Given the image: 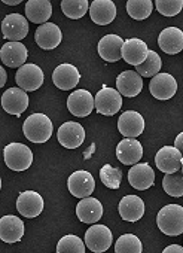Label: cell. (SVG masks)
Masks as SVG:
<instances>
[{
    "instance_id": "cell-17",
    "label": "cell",
    "mask_w": 183,
    "mask_h": 253,
    "mask_svg": "<svg viewBox=\"0 0 183 253\" xmlns=\"http://www.w3.org/2000/svg\"><path fill=\"white\" fill-rule=\"evenodd\" d=\"M155 171L147 163H137L128 171V183L138 191H146L153 186Z\"/></svg>"
},
{
    "instance_id": "cell-24",
    "label": "cell",
    "mask_w": 183,
    "mask_h": 253,
    "mask_svg": "<svg viewBox=\"0 0 183 253\" xmlns=\"http://www.w3.org/2000/svg\"><path fill=\"white\" fill-rule=\"evenodd\" d=\"M116 157L125 166H134L143 157V146L137 139H124L116 146Z\"/></svg>"
},
{
    "instance_id": "cell-20",
    "label": "cell",
    "mask_w": 183,
    "mask_h": 253,
    "mask_svg": "<svg viewBox=\"0 0 183 253\" xmlns=\"http://www.w3.org/2000/svg\"><path fill=\"white\" fill-rule=\"evenodd\" d=\"M29 57L27 48L21 42H8L0 48V58L2 63L11 69L21 67L26 64V60Z\"/></svg>"
},
{
    "instance_id": "cell-38",
    "label": "cell",
    "mask_w": 183,
    "mask_h": 253,
    "mask_svg": "<svg viewBox=\"0 0 183 253\" xmlns=\"http://www.w3.org/2000/svg\"><path fill=\"white\" fill-rule=\"evenodd\" d=\"M162 253H183V247L179 244H170L162 250Z\"/></svg>"
},
{
    "instance_id": "cell-41",
    "label": "cell",
    "mask_w": 183,
    "mask_h": 253,
    "mask_svg": "<svg viewBox=\"0 0 183 253\" xmlns=\"http://www.w3.org/2000/svg\"><path fill=\"white\" fill-rule=\"evenodd\" d=\"M3 3L8 5V6H17L21 3V0H3Z\"/></svg>"
},
{
    "instance_id": "cell-32",
    "label": "cell",
    "mask_w": 183,
    "mask_h": 253,
    "mask_svg": "<svg viewBox=\"0 0 183 253\" xmlns=\"http://www.w3.org/2000/svg\"><path fill=\"white\" fill-rule=\"evenodd\" d=\"M61 9L63 14L70 18V20H79L82 18L88 9H90V3L87 0H63L61 2Z\"/></svg>"
},
{
    "instance_id": "cell-29",
    "label": "cell",
    "mask_w": 183,
    "mask_h": 253,
    "mask_svg": "<svg viewBox=\"0 0 183 253\" xmlns=\"http://www.w3.org/2000/svg\"><path fill=\"white\" fill-rule=\"evenodd\" d=\"M52 15L49 0H29L26 5V17L35 24H45Z\"/></svg>"
},
{
    "instance_id": "cell-40",
    "label": "cell",
    "mask_w": 183,
    "mask_h": 253,
    "mask_svg": "<svg viewBox=\"0 0 183 253\" xmlns=\"http://www.w3.org/2000/svg\"><path fill=\"white\" fill-rule=\"evenodd\" d=\"M6 79H8V75H6V70L0 66V88H3L5 84H6Z\"/></svg>"
},
{
    "instance_id": "cell-9",
    "label": "cell",
    "mask_w": 183,
    "mask_h": 253,
    "mask_svg": "<svg viewBox=\"0 0 183 253\" xmlns=\"http://www.w3.org/2000/svg\"><path fill=\"white\" fill-rule=\"evenodd\" d=\"M149 91H150L152 97H155L156 100L165 101V100H170L176 95L177 82H176L174 76L162 72V73H158L156 76H153L150 79Z\"/></svg>"
},
{
    "instance_id": "cell-16",
    "label": "cell",
    "mask_w": 183,
    "mask_h": 253,
    "mask_svg": "<svg viewBox=\"0 0 183 253\" xmlns=\"http://www.w3.org/2000/svg\"><path fill=\"white\" fill-rule=\"evenodd\" d=\"M17 210L21 216L35 219L44 210V198L35 191H24L17 198Z\"/></svg>"
},
{
    "instance_id": "cell-36",
    "label": "cell",
    "mask_w": 183,
    "mask_h": 253,
    "mask_svg": "<svg viewBox=\"0 0 183 253\" xmlns=\"http://www.w3.org/2000/svg\"><path fill=\"white\" fill-rule=\"evenodd\" d=\"M100 179L103 185L109 189H118L121 186L122 171L119 169L112 167L110 164H104L100 170Z\"/></svg>"
},
{
    "instance_id": "cell-34",
    "label": "cell",
    "mask_w": 183,
    "mask_h": 253,
    "mask_svg": "<svg viewBox=\"0 0 183 253\" xmlns=\"http://www.w3.org/2000/svg\"><path fill=\"white\" fill-rule=\"evenodd\" d=\"M162 189L174 198L183 197V174L176 171L173 174H165L162 179Z\"/></svg>"
},
{
    "instance_id": "cell-39",
    "label": "cell",
    "mask_w": 183,
    "mask_h": 253,
    "mask_svg": "<svg viewBox=\"0 0 183 253\" xmlns=\"http://www.w3.org/2000/svg\"><path fill=\"white\" fill-rule=\"evenodd\" d=\"M174 148L183 155V133H180V134L176 137V140H174Z\"/></svg>"
},
{
    "instance_id": "cell-1",
    "label": "cell",
    "mask_w": 183,
    "mask_h": 253,
    "mask_svg": "<svg viewBox=\"0 0 183 253\" xmlns=\"http://www.w3.org/2000/svg\"><path fill=\"white\" fill-rule=\"evenodd\" d=\"M54 125L45 113H33L23 124V133L32 143H45L51 139Z\"/></svg>"
},
{
    "instance_id": "cell-2",
    "label": "cell",
    "mask_w": 183,
    "mask_h": 253,
    "mask_svg": "<svg viewBox=\"0 0 183 253\" xmlns=\"http://www.w3.org/2000/svg\"><path fill=\"white\" fill-rule=\"evenodd\" d=\"M156 225L165 235L176 237L183 234V207L179 204H167L158 211Z\"/></svg>"
},
{
    "instance_id": "cell-33",
    "label": "cell",
    "mask_w": 183,
    "mask_h": 253,
    "mask_svg": "<svg viewBox=\"0 0 183 253\" xmlns=\"http://www.w3.org/2000/svg\"><path fill=\"white\" fill-rule=\"evenodd\" d=\"M161 66H162V61H161V57L155 52V51H150L149 49V55L146 58V61L140 66L136 67V72L141 76V78H153L159 73L161 70Z\"/></svg>"
},
{
    "instance_id": "cell-35",
    "label": "cell",
    "mask_w": 183,
    "mask_h": 253,
    "mask_svg": "<svg viewBox=\"0 0 183 253\" xmlns=\"http://www.w3.org/2000/svg\"><path fill=\"white\" fill-rule=\"evenodd\" d=\"M57 252L60 253H85V243L73 234L64 235L58 244H57Z\"/></svg>"
},
{
    "instance_id": "cell-6",
    "label": "cell",
    "mask_w": 183,
    "mask_h": 253,
    "mask_svg": "<svg viewBox=\"0 0 183 253\" xmlns=\"http://www.w3.org/2000/svg\"><path fill=\"white\" fill-rule=\"evenodd\" d=\"M67 188L73 197H76L79 200L88 198L90 195H92V192L95 189V180L90 171L79 170V171H75L73 174L69 176Z\"/></svg>"
},
{
    "instance_id": "cell-42",
    "label": "cell",
    "mask_w": 183,
    "mask_h": 253,
    "mask_svg": "<svg viewBox=\"0 0 183 253\" xmlns=\"http://www.w3.org/2000/svg\"><path fill=\"white\" fill-rule=\"evenodd\" d=\"M0 191H2V177H0Z\"/></svg>"
},
{
    "instance_id": "cell-11",
    "label": "cell",
    "mask_w": 183,
    "mask_h": 253,
    "mask_svg": "<svg viewBox=\"0 0 183 253\" xmlns=\"http://www.w3.org/2000/svg\"><path fill=\"white\" fill-rule=\"evenodd\" d=\"M3 38L9 42H20L29 35V23L21 14H9L2 21Z\"/></svg>"
},
{
    "instance_id": "cell-37",
    "label": "cell",
    "mask_w": 183,
    "mask_h": 253,
    "mask_svg": "<svg viewBox=\"0 0 183 253\" xmlns=\"http://www.w3.org/2000/svg\"><path fill=\"white\" fill-rule=\"evenodd\" d=\"M158 12L164 17H176L183 9L182 0H156L153 3Z\"/></svg>"
},
{
    "instance_id": "cell-15",
    "label": "cell",
    "mask_w": 183,
    "mask_h": 253,
    "mask_svg": "<svg viewBox=\"0 0 183 253\" xmlns=\"http://www.w3.org/2000/svg\"><path fill=\"white\" fill-rule=\"evenodd\" d=\"M147 55H149V48L144 41L138 38H131V39L124 41L122 58L125 60V63L137 67L146 61Z\"/></svg>"
},
{
    "instance_id": "cell-21",
    "label": "cell",
    "mask_w": 183,
    "mask_h": 253,
    "mask_svg": "<svg viewBox=\"0 0 183 253\" xmlns=\"http://www.w3.org/2000/svg\"><path fill=\"white\" fill-rule=\"evenodd\" d=\"M81 79V73L79 70L69 63H63L60 66H57V69L52 73V81L55 84L57 88H60L61 91H69L78 86Z\"/></svg>"
},
{
    "instance_id": "cell-7",
    "label": "cell",
    "mask_w": 183,
    "mask_h": 253,
    "mask_svg": "<svg viewBox=\"0 0 183 253\" xmlns=\"http://www.w3.org/2000/svg\"><path fill=\"white\" fill-rule=\"evenodd\" d=\"M94 103H95V109H97L98 113L106 115V116H112V115H115L116 112L121 110V107H122V95L115 88L103 86L97 92V95L94 98Z\"/></svg>"
},
{
    "instance_id": "cell-14",
    "label": "cell",
    "mask_w": 183,
    "mask_h": 253,
    "mask_svg": "<svg viewBox=\"0 0 183 253\" xmlns=\"http://www.w3.org/2000/svg\"><path fill=\"white\" fill-rule=\"evenodd\" d=\"M35 41H36L39 48L51 51V49H55L61 43L63 33H61V30H60V27L57 24L45 23V24H42V26H39L36 29Z\"/></svg>"
},
{
    "instance_id": "cell-18",
    "label": "cell",
    "mask_w": 183,
    "mask_h": 253,
    "mask_svg": "<svg viewBox=\"0 0 183 253\" xmlns=\"http://www.w3.org/2000/svg\"><path fill=\"white\" fill-rule=\"evenodd\" d=\"M103 204L94 197L82 198L76 206V216L82 223L95 225L103 217Z\"/></svg>"
},
{
    "instance_id": "cell-22",
    "label": "cell",
    "mask_w": 183,
    "mask_h": 253,
    "mask_svg": "<svg viewBox=\"0 0 183 253\" xmlns=\"http://www.w3.org/2000/svg\"><path fill=\"white\" fill-rule=\"evenodd\" d=\"M143 89V78L136 70H125L116 78V91L124 97H137Z\"/></svg>"
},
{
    "instance_id": "cell-28",
    "label": "cell",
    "mask_w": 183,
    "mask_h": 253,
    "mask_svg": "<svg viewBox=\"0 0 183 253\" xmlns=\"http://www.w3.org/2000/svg\"><path fill=\"white\" fill-rule=\"evenodd\" d=\"M161 51L168 55H176L183 49V32L177 27H167L158 36Z\"/></svg>"
},
{
    "instance_id": "cell-13",
    "label": "cell",
    "mask_w": 183,
    "mask_h": 253,
    "mask_svg": "<svg viewBox=\"0 0 183 253\" xmlns=\"http://www.w3.org/2000/svg\"><path fill=\"white\" fill-rule=\"evenodd\" d=\"M182 154L174 146H164L155 155V164L159 171L164 174H173L180 171L182 167Z\"/></svg>"
},
{
    "instance_id": "cell-25",
    "label": "cell",
    "mask_w": 183,
    "mask_h": 253,
    "mask_svg": "<svg viewBox=\"0 0 183 253\" xmlns=\"http://www.w3.org/2000/svg\"><path fill=\"white\" fill-rule=\"evenodd\" d=\"M24 235V222L17 216H3L0 219V240L5 243H17Z\"/></svg>"
},
{
    "instance_id": "cell-4",
    "label": "cell",
    "mask_w": 183,
    "mask_h": 253,
    "mask_svg": "<svg viewBox=\"0 0 183 253\" xmlns=\"http://www.w3.org/2000/svg\"><path fill=\"white\" fill-rule=\"evenodd\" d=\"M85 246L94 253H104L113 243L112 231L106 225L95 223L85 231Z\"/></svg>"
},
{
    "instance_id": "cell-12",
    "label": "cell",
    "mask_w": 183,
    "mask_h": 253,
    "mask_svg": "<svg viewBox=\"0 0 183 253\" xmlns=\"http://www.w3.org/2000/svg\"><path fill=\"white\" fill-rule=\"evenodd\" d=\"M95 107L94 97L87 89H76L67 98V109L72 115L84 118L88 116Z\"/></svg>"
},
{
    "instance_id": "cell-23",
    "label": "cell",
    "mask_w": 183,
    "mask_h": 253,
    "mask_svg": "<svg viewBox=\"0 0 183 253\" xmlns=\"http://www.w3.org/2000/svg\"><path fill=\"white\" fill-rule=\"evenodd\" d=\"M90 18L98 26L110 24L116 17V5L112 0H94L90 5Z\"/></svg>"
},
{
    "instance_id": "cell-5",
    "label": "cell",
    "mask_w": 183,
    "mask_h": 253,
    "mask_svg": "<svg viewBox=\"0 0 183 253\" xmlns=\"http://www.w3.org/2000/svg\"><path fill=\"white\" fill-rule=\"evenodd\" d=\"M15 81L23 91H36L44 84V72L38 64H24L17 70Z\"/></svg>"
},
{
    "instance_id": "cell-27",
    "label": "cell",
    "mask_w": 183,
    "mask_h": 253,
    "mask_svg": "<svg viewBox=\"0 0 183 253\" xmlns=\"http://www.w3.org/2000/svg\"><path fill=\"white\" fill-rule=\"evenodd\" d=\"M119 216L127 222H137L144 216V201L137 195H125L118 206Z\"/></svg>"
},
{
    "instance_id": "cell-26",
    "label": "cell",
    "mask_w": 183,
    "mask_h": 253,
    "mask_svg": "<svg viewBox=\"0 0 183 253\" xmlns=\"http://www.w3.org/2000/svg\"><path fill=\"white\" fill-rule=\"evenodd\" d=\"M124 39L118 35H106L98 42V54L107 63H116L122 58Z\"/></svg>"
},
{
    "instance_id": "cell-43",
    "label": "cell",
    "mask_w": 183,
    "mask_h": 253,
    "mask_svg": "<svg viewBox=\"0 0 183 253\" xmlns=\"http://www.w3.org/2000/svg\"><path fill=\"white\" fill-rule=\"evenodd\" d=\"M55 253H60V252H55Z\"/></svg>"
},
{
    "instance_id": "cell-10",
    "label": "cell",
    "mask_w": 183,
    "mask_h": 253,
    "mask_svg": "<svg viewBox=\"0 0 183 253\" xmlns=\"http://www.w3.org/2000/svg\"><path fill=\"white\" fill-rule=\"evenodd\" d=\"M57 137L61 146L67 149H76L85 140V130L81 124L75 121H67L58 128Z\"/></svg>"
},
{
    "instance_id": "cell-3",
    "label": "cell",
    "mask_w": 183,
    "mask_h": 253,
    "mask_svg": "<svg viewBox=\"0 0 183 253\" xmlns=\"http://www.w3.org/2000/svg\"><path fill=\"white\" fill-rule=\"evenodd\" d=\"M5 163L12 171H26L33 164V152L23 143H9L3 151Z\"/></svg>"
},
{
    "instance_id": "cell-8",
    "label": "cell",
    "mask_w": 183,
    "mask_h": 253,
    "mask_svg": "<svg viewBox=\"0 0 183 253\" xmlns=\"http://www.w3.org/2000/svg\"><path fill=\"white\" fill-rule=\"evenodd\" d=\"M118 130L125 139H137L144 131V118L138 112L127 110L118 119Z\"/></svg>"
},
{
    "instance_id": "cell-19",
    "label": "cell",
    "mask_w": 183,
    "mask_h": 253,
    "mask_svg": "<svg viewBox=\"0 0 183 253\" xmlns=\"http://www.w3.org/2000/svg\"><path fill=\"white\" fill-rule=\"evenodd\" d=\"M2 107L9 115L20 116L29 107V95L21 88H9L2 95Z\"/></svg>"
},
{
    "instance_id": "cell-31",
    "label": "cell",
    "mask_w": 183,
    "mask_h": 253,
    "mask_svg": "<svg viewBox=\"0 0 183 253\" xmlns=\"http://www.w3.org/2000/svg\"><path fill=\"white\" fill-rule=\"evenodd\" d=\"M115 253H143V244L134 234H124L115 243Z\"/></svg>"
},
{
    "instance_id": "cell-30",
    "label": "cell",
    "mask_w": 183,
    "mask_h": 253,
    "mask_svg": "<svg viewBox=\"0 0 183 253\" xmlns=\"http://www.w3.org/2000/svg\"><path fill=\"white\" fill-rule=\"evenodd\" d=\"M153 3L150 0H128L127 2V12L133 20L143 21L150 17L153 11Z\"/></svg>"
}]
</instances>
